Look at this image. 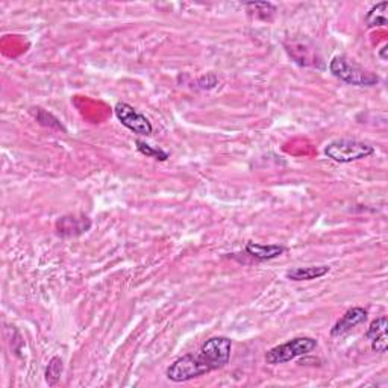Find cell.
Returning a JSON list of instances; mask_svg holds the SVG:
<instances>
[{"label":"cell","instance_id":"1","mask_svg":"<svg viewBox=\"0 0 388 388\" xmlns=\"http://www.w3.org/2000/svg\"><path fill=\"white\" fill-rule=\"evenodd\" d=\"M233 340L228 337H212L202 345L198 354H188L173 361L165 376L173 382L196 380L207 373L223 368L230 359Z\"/></svg>","mask_w":388,"mask_h":388},{"label":"cell","instance_id":"2","mask_svg":"<svg viewBox=\"0 0 388 388\" xmlns=\"http://www.w3.org/2000/svg\"><path fill=\"white\" fill-rule=\"evenodd\" d=\"M329 71L337 79L346 82L349 85L375 87L380 84V76L376 73L358 66L355 61L349 60L345 55H337V57L331 60Z\"/></svg>","mask_w":388,"mask_h":388},{"label":"cell","instance_id":"3","mask_svg":"<svg viewBox=\"0 0 388 388\" xmlns=\"http://www.w3.org/2000/svg\"><path fill=\"white\" fill-rule=\"evenodd\" d=\"M375 153V147L364 141L349 140V138H340L325 146V155L332 161L340 164H349L368 158Z\"/></svg>","mask_w":388,"mask_h":388},{"label":"cell","instance_id":"4","mask_svg":"<svg viewBox=\"0 0 388 388\" xmlns=\"http://www.w3.org/2000/svg\"><path fill=\"white\" fill-rule=\"evenodd\" d=\"M317 347V340L312 337H296L287 343H282L279 346L272 347L269 352L265 354L267 364H285L290 363L293 359L308 355Z\"/></svg>","mask_w":388,"mask_h":388},{"label":"cell","instance_id":"5","mask_svg":"<svg viewBox=\"0 0 388 388\" xmlns=\"http://www.w3.org/2000/svg\"><path fill=\"white\" fill-rule=\"evenodd\" d=\"M114 113L118 122L125 127H127L129 131L143 137L152 135L153 126L149 122V118H147L143 113H140L138 109H135L132 105L126 104V102H118L114 108Z\"/></svg>","mask_w":388,"mask_h":388},{"label":"cell","instance_id":"6","mask_svg":"<svg viewBox=\"0 0 388 388\" xmlns=\"http://www.w3.org/2000/svg\"><path fill=\"white\" fill-rule=\"evenodd\" d=\"M366 320H367V310H364L363 307L350 308L343 314V316H341L340 320H337L335 325L331 328V335L332 337L346 335L358 325L364 323Z\"/></svg>","mask_w":388,"mask_h":388},{"label":"cell","instance_id":"7","mask_svg":"<svg viewBox=\"0 0 388 388\" xmlns=\"http://www.w3.org/2000/svg\"><path fill=\"white\" fill-rule=\"evenodd\" d=\"M91 228V220L85 216H64L57 221V230L61 237H78Z\"/></svg>","mask_w":388,"mask_h":388},{"label":"cell","instance_id":"8","mask_svg":"<svg viewBox=\"0 0 388 388\" xmlns=\"http://www.w3.org/2000/svg\"><path fill=\"white\" fill-rule=\"evenodd\" d=\"M387 317H377L370 323V326L366 331V338L370 341L372 349L375 352L385 354L387 347H388V341H387Z\"/></svg>","mask_w":388,"mask_h":388},{"label":"cell","instance_id":"9","mask_svg":"<svg viewBox=\"0 0 388 388\" xmlns=\"http://www.w3.org/2000/svg\"><path fill=\"white\" fill-rule=\"evenodd\" d=\"M244 251L249 256L255 258L256 261H270L281 256L285 252V247L281 244H260L249 242Z\"/></svg>","mask_w":388,"mask_h":388},{"label":"cell","instance_id":"10","mask_svg":"<svg viewBox=\"0 0 388 388\" xmlns=\"http://www.w3.org/2000/svg\"><path fill=\"white\" fill-rule=\"evenodd\" d=\"M331 272L329 265H310V267H296L287 272V278L290 281H312L323 278Z\"/></svg>","mask_w":388,"mask_h":388},{"label":"cell","instance_id":"11","mask_svg":"<svg viewBox=\"0 0 388 388\" xmlns=\"http://www.w3.org/2000/svg\"><path fill=\"white\" fill-rule=\"evenodd\" d=\"M387 8H388V2H381V4L375 5L366 15L367 27L385 26L387 25Z\"/></svg>","mask_w":388,"mask_h":388},{"label":"cell","instance_id":"12","mask_svg":"<svg viewBox=\"0 0 388 388\" xmlns=\"http://www.w3.org/2000/svg\"><path fill=\"white\" fill-rule=\"evenodd\" d=\"M62 361L61 358L58 356H53L50 361H49V366L48 368H46V382H48L50 387L57 385L61 380V375H62Z\"/></svg>","mask_w":388,"mask_h":388},{"label":"cell","instance_id":"13","mask_svg":"<svg viewBox=\"0 0 388 388\" xmlns=\"http://www.w3.org/2000/svg\"><path fill=\"white\" fill-rule=\"evenodd\" d=\"M135 146H137V149L140 153L146 155V156H149V158H155V160H158V161H165L169 158V153L160 149V147H153L152 144L149 143H146L143 140H135Z\"/></svg>","mask_w":388,"mask_h":388},{"label":"cell","instance_id":"14","mask_svg":"<svg viewBox=\"0 0 388 388\" xmlns=\"http://www.w3.org/2000/svg\"><path fill=\"white\" fill-rule=\"evenodd\" d=\"M217 82H219L217 76H216V75H212V73H208V75L202 76V78L199 79V87H200L202 90H211V88H214V87L217 85Z\"/></svg>","mask_w":388,"mask_h":388},{"label":"cell","instance_id":"15","mask_svg":"<svg viewBox=\"0 0 388 388\" xmlns=\"http://www.w3.org/2000/svg\"><path fill=\"white\" fill-rule=\"evenodd\" d=\"M387 49H388L387 46H384V48H382V49H381V52H380V57H381V60H382V61H387Z\"/></svg>","mask_w":388,"mask_h":388}]
</instances>
